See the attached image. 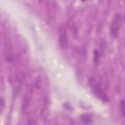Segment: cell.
I'll use <instances>...</instances> for the list:
<instances>
[{
  "label": "cell",
  "instance_id": "4",
  "mask_svg": "<svg viewBox=\"0 0 125 125\" xmlns=\"http://www.w3.org/2000/svg\"><path fill=\"white\" fill-rule=\"evenodd\" d=\"M32 95V89H28L25 92L22 103V111L23 112L26 111L27 108L30 104Z\"/></svg>",
  "mask_w": 125,
  "mask_h": 125
},
{
  "label": "cell",
  "instance_id": "3",
  "mask_svg": "<svg viewBox=\"0 0 125 125\" xmlns=\"http://www.w3.org/2000/svg\"><path fill=\"white\" fill-rule=\"evenodd\" d=\"M91 87L92 90L97 97L102 100L104 102H106L108 101V98L101 87L100 84L98 83H92Z\"/></svg>",
  "mask_w": 125,
  "mask_h": 125
},
{
  "label": "cell",
  "instance_id": "7",
  "mask_svg": "<svg viewBox=\"0 0 125 125\" xmlns=\"http://www.w3.org/2000/svg\"><path fill=\"white\" fill-rule=\"evenodd\" d=\"M99 58H100L99 52L97 50L95 49L94 51V57H93V61L94 63H97L99 62Z\"/></svg>",
  "mask_w": 125,
  "mask_h": 125
},
{
  "label": "cell",
  "instance_id": "5",
  "mask_svg": "<svg viewBox=\"0 0 125 125\" xmlns=\"http://www.w3.org/2000/svg\"><path fill=\"white\" fill-rule=\"evenodd\" d=\"M81 121L85 124H89L92 122V118L90 114H83L82 115Z\"/></svg>",
  "mask_w": 125,
  "mask_h": 125
},
{
  "label": "cell",
  "instance_id": "8",
  "mask_svg": "<svg viewBox=\"0 0 125 125\" xmlns=\"http://www.w3.org/2000/svg\"><path fill=\"white\" fill-rule=\"evenodd\" d=\"M0 101H1L0 102V112H1V113H2V110H3V108H4V99L1 98Z\"/></svg>",
  "mask_w": 125,
  "mask_h": 125
},
{
  "label": "cell",
  "instance_id": "1",
  "mask_svg": "<svg viewBox=\"0 0 125 125\" xmlns=\"http://www.w3.org/2000/svg\"><path fill=\"white\" fill-rule=\"evenodd\" d=\"M122 20V15L119 13L115 14L112 18L110 25V33L113 38H117L119 34Z\"/></svg>",
  "mask_w": 125,
  "mask_h": 125
},
{
  "label": "cell",
  "instance_id": "2",
  "mask_svg": "<svg viewBox=\"0 0 125 125\" xmlns=\"http://www.w3.org/2000/svg\"><path fill=\"white\" fill-rule=\"evenodd\" d=\"M59 43L60 47L62 49L67 48L68 45V40L67 34L65 26L62 24L59 28Z\"/></svg>",
  "mask_w": 125,
  "mask_h": 125
},
{
  "label": "cell",
  "instance_id": "6",
  "mask_svg": "<svg viewBox=\"0 0 125 125\" xmlns=\"http://www.w3.org/2000/svg\"><path fill=\"white\" fill-rule=\"evenodd\" d=\"M120 113L123 116L125 117V101L124 100H122L120 103Z\"/></svg>",
  "mask_w": 125,
  "mask_h": 125
}]
</instances>
